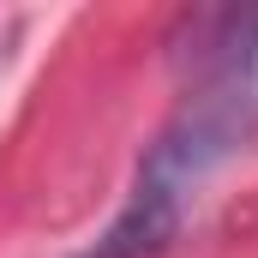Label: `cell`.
<instances>
[{
  "label": "cell",
  "instance_id": "1",
  "mask_svg": "<svg viewBox=\"0 0 258 258\" xmlns=\"http://www.w3.org/2000/svg\"><path fill=\"white\" fill-rule=\"evenodd\" d=\"M252 126H258V12H228L216 18L204 78L186 90L180 114L138 162V180L114 228L84 258H156L180 234L198 186L252 138Z\"/></svg>",
  "mask_w": 258,
  "mask_h": 258
}]
</instances>
